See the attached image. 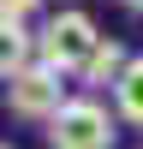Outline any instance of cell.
<instances>
[{"mask_svg": "<svg viewBox=\"0 0 143 149\" xmlns=\"http://www.w3.org/2000/svg\"><path fill=\"white\" fill-rule=\"evenodd\" d=\"M101 42H107V36H95V18H90V12H54L48 30L36 36V54H42V66H54L60 78H66V72H83V66H90V54Z\"/></svg>", "mask_w": 143, "mask_h": 149, "instance_id": "cell-1", "label": "cell"}, {"mask_svg": "<svg viewBox=\"0 0 143 149\" xmlns=\"http://www.w3.org/2000/svg\"><path fill=\"white\" fill-rule=\"evenodd\" d=\"M113 113L95 95H72L54 119H48V143L54 149H113Z\"/></svg>", "mask_w": 143, "mask_h": 149, "instance_id": "cell-2", "label": "cell"}, {"mask_svg": "<svg viewBox=\"0 0 143 149\" xmlns=\"http://www.w3.org/2000/svg\"><path fill=\"white\" fill-rule=\"evenodd\" d=\"M6 102H12V113H24V119H54L72 95H66V84H60V72L36 60L18 78H6Z\"/></svg>", "mask_w": 143, "mask_h": 149, "instance_id": "cell-3", "label": "cell"}, {"mask_svg": "<svg viewBox=\"0 0 143 149\" xmlns=\"http://www.w3.org/2000/svg\"><path fill=\"white\" fill-rule=\"evenodd\" d=\"M125 66H131V60H125V48H119V42H101L78 78L90 84V90H107V84H119V78H125Z\"/></svg>", "mask_w": 143, "mask_h": 149, "instance_id": "cell-4", "label": "cell"}, {"mask_svg": "<svg viewBox=\"0 0 143 149\" xmlns=\"http://www.w3.org/2000/svg\"><path fill=\"white\" fill-rule=\"evenodd\" d=\"M113 102H119V119L143 125V60H131V66H125V78L113 84Z\"/></svg>", "mask_w": 143, "mask_h": 149, "instance_id": "cell-5", "label": "cell"}, {"mask_svg": "<svg viewBox=\"0 0 143 149\" xmlns=\"http://www.w3.org/2000/svg\"><path fill=\"white\" fill-rule=\"evenodd\" d=\"M42 6V0H0V12H6V18H24V12H36Z\"/></svg>", "mask_w": 143, "mask_h": 149, "instance_id": "cell-6", "label": "cell"}, {"mask_svg": "<svg viewBox=\"0 0 143 149\" xmlns=\"http://www.w3.org/2000/svg\"><path fill=\"white\" fill-rule=\"evenodd\" d=\"M125 6H131V12H143V0H125Z\"/></svg>", "mask_w": 143, "mask_h": 149, "instance_id": "cell-7", "label": "cell"}, {"mask_svg": "<svg viewBox=\"0 0 143 149\" xmlns=\"http://www.w3.org/2000/svg\"><path fill=\"white\" fill-rule=\"evenodd\" d=\"M6 149H12V143H6Z\"/></svg>", "mask_w": 143, "mask_h": 149, "instance_id": "cell-8", "label": "cell"}]
</instances>
